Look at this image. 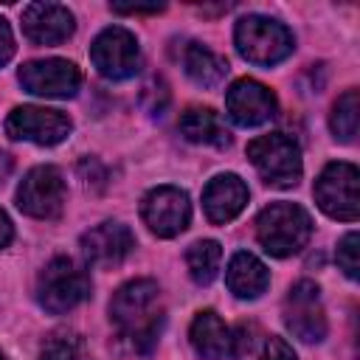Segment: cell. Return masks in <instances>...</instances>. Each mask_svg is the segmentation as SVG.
Returning a JSON list of instances; mask_svg holds the SVG:
<instances>
[{
    "instance_id": "e0dca14e",
    "label": "cell",
    "mask_w": 360,
    "mask_h": 360,
    "mask_svg": "<svg viewBox=\"0 0 360 360\" xmlns=\"http://www.w3.org/2000/svg\"><path fill=\"white\" fill-rule=\"evenodd\" d=\"M191 346L205 360H222L233 349V335L214 309H202L191 323Z\"/></svg>"
},
{
    "instance_id": "ba28073f",
    "label": "cell",
    "mask_w": 360,
    "mask_h": 360,
    "mask_svg": "<svg viewBox=\"0 0 360 360\" xmlns=\"http://www.w3.org/2000/svg\"><path fill=\"white\" fill-rule=\"evenodd\" d=\"M17 208L37 219H56L65 208V180L53 166L31 169L17 188Z\"/></svg>"
},
{
    "instance_id": "7402d4cb",
    "label": "cell",
    "mask_w": 360,
    "mask_h": 360,
    "mask_svg": "<svg viewBox=\"0 0 360 360\" xmlns=\"http://www.w3.org/2000/svg\"><path fill=\"white\" fill-rule=\"evenodd\" d=\"M357 110H360V104H357V90H346L338 101H335V110H332V132H335V138H340V141H352L354 135H357Z\"/></svg>"
},
{
    "instance_id": "cb8c5ba5",
    "label": "cell",
    "mask_w": 360,
    "mask_h": 360,
    "mask_svg": "<svg viewBox=\"0 0 360 360\" xmlns=\"http://www.w3.org/2000/svg\"><path fill=\"white\" fill-rule=\"evenodd\" d=\"M39 360H79V349H76V343L70 338L59 335V338H51L42 346Z\"/></svg>"
},
{
    "instance_id": "6da1fadb",
    "label": "cell",
    "mask_w": 360,
    "mask_h": 360,
    "mask_svg": "<svg viewBox=\"0 0 360 360\" xmlns=\"http://www.w3.org/2000/svg\"><path fill=\"white\" fill-rule=\"evenodd\" d=\"M110 318L135 352H149L160 335V290L152 278L127 281L110 301Z\"/></svg>"
},
{
    "instance_id": "3957f363",
    "label": "cell",
    "mask_w": 360,
    "mask_h": 360,
    "mask_svg": "<svg viewBox=\"0 0 360 360\" xmlns=\"http://www.w3.org/2000/svg\"><path fill=\"white\" fill-rule=\"evenodd\" d=\"M236 39V51L262 68L278 65L281 59H287L292 53V34L284 22L270 20L264 14H248L236 22L233 31Z\"/></svg>"
},
{
    "instance_id": "8fae6325",
    "label": "cell",
    "mask_w": 360,
    "mask_h": 360,
    "mask_svg": "<svg viewBox=\"0 0 360 360\" xmlns=\"http://www.w3.org/2000/svg\"><path fill=\"white\" fill-rule=\"evenodd\" d=\"M20 84L22 90L45 98H68L76 96L82 84V73L68 59H34L20 68Z\"/></svg>"
},
{
    "instance_id": "8992f818",
    "label": "cell",
    "mask_w": 360,
    "mask_h": 360,
    "mask_svg": "<svg viewBox=\"0 0 360 360\" xmlns=\"http://www.w3.org/2000/svg\"><path fill=\"white\" fill-rule=\"evenodd\" d=\"M357 166L354 163H329L321 177L315 180V200L321 211H326L332 219L354 222L360 214V194H357Z\"/></svg>"
},
{
    "instance_id": "7c38bea8",
    "label": "cell",
    "mask_w": 360,
    "mask_h": 360,
    "mask_svg": "<svg viewBox=\"0 0 360 360\" xmlns=\"http://www.w3.org/2000/svg\"><path fill=\"white\" fill-rule=\"evenodd\" d=\"M141 217H143V222L149 225L152 233L169 239V236H177L180 231L188 228L191 202H188L186 191H180L174 186H158L143 197Z\"/></svg>"
},
{
    "instance_id": "4316f807",
    "label": "cell",
    "mask_w": 360,
    "mask_h": 360,
    "mask_svg": "<svg viewBox=\"0 0 360 360\" xmlns=\"http://www.w3.org/2000/svg\"><path fill=\"white\" fill-rule=\"evenodd\" d=\"M115 14H158L163 11V3H155V6H112Z\"/></svg>"
},
{
    "instance_id": "603a6c76",
    "label": "cell",
    "mask_w": 360,
    "mask_h": 360,
    "mask_svg": "<svg viewBox=\"0 0 360 360\" xmlns=\"http://www.w3.org/2000/svg\"><path fill=\"white\" fill-rule=\"evenodd\" d=\"M338 264L349 278H357V231H349L338 245Z\"/></svg>"
},
{
    "instance_id": "9c48e42d",
    "label": "cell",
    "mask_w": 360,
    "mask_h": 360,
    "mask_svg": "<svg viewBox=\"0 0 360 360\" xmlns=\"http://www.w3.org/2000/svg\"><path fill=\"white\" fill-rule=\"evenodd\" d=\"M70 118L51 107H14L6 118V132L17 141L53 146L70 135Z\"/></svg>"
},
{
    "instance_id": "4fadbf2b",
    "label": "cell",
    "mask_w": 360,
    "mask_h": 360,
    "mask_svg": "<svg viewBox=\"0 0 360 360\" xmlns=\"http://www.w3.org/2000/svg\"><path fill=\"white\" fill-rule=\"evenodd\" d=\"M225 107L233 124L259 127L276 115V96L256 79H236L225 93Z\"/></svg>"
},
{
    "instance_id": "2e32d148",
    "label": "cell",
    "mask_w": 360,
    "mask_h": 360,
    "mask_svg": "<svg viewBox=\"0 0 360 360\" xmlns=\"http://www.w3.org/2000/svg\"><path fill=\"white\" fill-rule=\"evenodd\" d=\"M245 205H248V186L236 174H217L202 191V208L214 225L231 222Z\"/></svg>"
},
{
    "instance_id": "d6986e66",
    "label": "cell",
    "mask_w": 360,
    "mask_h": 360,
    "mask_svg": "<svg viewBox=\"0 0 360 360\" xmlns=\"http://www.w3.org/2000/svg\"><path fill=\"white\" fill-rule=\"evenodd\" d=\"M180 132L191 143H205V146H217V149L231 143V132L225 129L219 112H214L211 107H188L180 115Z\"/></svg>"
},
{
    "instance_id": "5bb4252c",
    "label": "cell",
    "mask_w": 360,
    "mask_h": 360,
    "mask_svg": "<svg viewBox=\"0 0 360 360\" xmlns=\"http://www.w3.org/2000/svg\"><path fill=\"white\" fill-rule=\"evenodd\" d=\"M135 248V236L121 222H101L82 233V253L96 267H112L121 264Z\"/></svg>"
},
{
    "instance_id": "5b68a950",
    "label": "cell",
    "mask_w": 360,
    "mask_h": 360,
    "mask_svg": "<svg viewBox=\"0 0 360 360\" xmlns=\"http://www.w3.org/2000/svg\"><path fill=\"white\" fill-rule=\"evenodd\" d=\"M87 295H90V276L65 256L48 262L45 270L39 273L37 298L45 312L62 315V312L79 307Z\"/></svg>"
},
{
    "instance_id": "ffe728a7",
    "label": "cell",
    "mask_w": 360,
    "mask_h": 360,
    "mask_svg": "<svg viewBox=\"0 0 360 360\" xmlns=\"http://www.w3.org/2000/svg\"><path fill=\"white\" fill-rule=\"evenodd\" d=\"M183 68L188 73V79L200 87H217L225 73H228V62L214 53L211 48L200 45V42H188L183 51Z\"/></svg>"
},
{
    "instance_id": "d4e9b609",
    "label": "cell",
    "mask_w": 360,
    "mask_h": 360,
    "mask_svg": "<svg viewBox=\"0 0 360 360\" xmlns=\"http://www.w3.org/2000/svg\"><path fill=\"white\" fill-rule=\"evenodd\" d=\"M259 360H295V352L284 338H267Z\"/></svg>"
},
{
    "instance_id": "f1b7e54d",
    "label": "cell",
    "mask_w": 360,
    "mask_h": 360,
    "mask_svg": "<svg viewBox=\"0 0 360 360\" xmlns=\"http://www.w3.org/2000/svg\"><path fill=\"white\" fill-rule=\"evenodd\" d=\"M0 360H3V357H0Z\"/></svg>"
},
{
    "instance_id": "44dd1931",
    "label": "cell",
    "mask_w": 360,
    "mask_h": 360,
    "mask_svg": "<svg viewBox=\"0 0 360 360\" xmlns=\"http://www.w3.org/2000/svg\"><path fill=\"white\" fill-rule=\"evenodd\" d=\"M222 262V248L214 239H200L186 250V264H188V276L197 284H211L217 270Z\"/></svg>"
},
{
    "instance_id": "7a4b0ae2",
    "label": "cell",
    "mask_w": 360,
    "mask_h": 360,
    "mask_svg": "<svg viewBox=\"0 0 360 360\" xmlns=\"http://www.w3.org/2000/svg\"><path fill=\"white\" fill-rule=\"evenodd\" d=\"M312 233V219L309 214L295 205V202H270L259 217H256V236L262 248L270 256H290L298 253Z\"/></svg>"
},
{
    "instance_id": "ac0fdd59",
    "label": "cell",
    "mask_w": 360,
    "mask_h": 360,
    "mask_svg": "<svg viewBox=\"0 0 360 360\" xmlns=\"http://www.w3.org/2000/svg\"><path fill=\"white\" fill-rule=\"evenodd\" d=\"M225 281H228V290L236 298H259L267 290V284H270V273H267V267L253 253L239 250L228 262Z\"/></svg>"
},
{
    "instance_id": "484cf974",
    "label": "cell",
    "mask_w": 360,
    "mask_h": 360,
    "mask_svg": "<svg viewBox=\"0 0 360 360\" xmlns=\"http://www.w3.org/2000/svg\"><path fill=\"white\" fill-rule=\"evenodd\" d=\"M14 56V34L8 28V22L0 17V68Z\"/></svg>"
},
{
    "instance_id": "83f0119b",
    "label": "cell",
    "mask_w": 360,
    "mask_h": 360,
    "mask_svg": "<svg viewBox=\"0 0 360 360\" xmlns=\"http://www.w3.org/2000/svg\"><path fill=\"white\" fill-rule=\"evenodd\" d=\"M11 236H14V231H11V219H8L6 211L0 208V248H6V245L11 242Z\"/></svg>"
},
{
    "instance_id": "30bf717a",
    "label": "cell",
    "mask_w": 360,
    "mask_h": 360,
    "mask_svg": "<svg viewBox=\"0 0 360 360\" xmlns=\"http://www.w3.org/2000/svg\"><path fill=\"white\" fill-rule=\"evenodd\" d=\"M284 321H287V329L304 343H318L326 338V315H323V304L315 281L292 284L284 301Z\"/></svg>"
},
{
    "instance_id": "277c9868",
    "label": "cell",
    "mask_w": 360,
    "mask_h": 360,
    "mask_svg": "<svg viewBox=\"0 0 360 360\" xmlns=\"http://www.w3.org/2000/svg\"><path fill=\"white\" fill-rule=\"evenodd\" d=\"M248 158L267 186L290 188L301 180V149L284 132L253 138L248 143Z\"/></svg>"
},
{
    "instance_id": "52a82bcc",
    "label": "cell",
    "mask_w": 360,
    "mask_h": 360,
    "mask_svg": "<svg viewBox=\"0 0 360 360\" xmlns=\"http://www.w3.org/2000/svg\"><path fill=\"white\" fill-rule=\"evenodd\" d=\"M90 59H93L96 70L104 79L121 82V79H129V76L138 73V68H141V48H138L135 34H129L121 25H110V28H104L93 39Z\"/></svg>"
},
{
    "instance_id": "9a60e30c",
    "label": "cell",
    "mask_w": 360,
    "mask_h": 360,
    "mask_svg": "<svg viewBox=\"0 0 360 360\" xmlns=\"http://www.w3.org/2000/svg\"><path fill=\"white\" fill-rule=\"evenodd\" d=\"M22 31L34 45H59L73 34V14L59 3H31L22 8Z\"/></svg>"
}]
</instances>
